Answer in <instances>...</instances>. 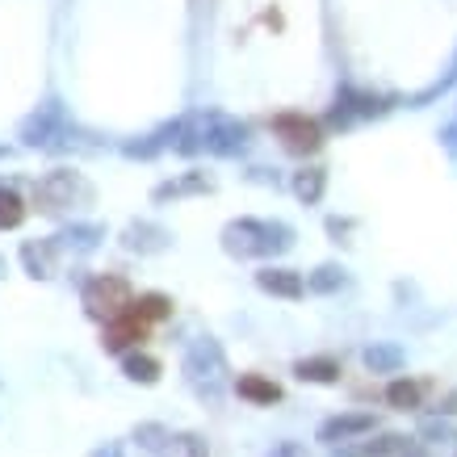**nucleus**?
<instances>
[{"instance_id": "1", "label": "nucleus", "mask_w": 457, "mask_h": 457, "mask_svg": "<svg viewBox=\"0 0 457 457\" xmlns=\"http://www.w3.org/2000/svg\"><path fill=\"white\" fill-rule=\"evenodd\" d=\"M390 399H395V403H403V407H411V403L420 399V390H416V386H407V382H399V386L390 390Z\"/></svg>"}]
</instances>
